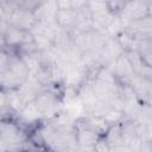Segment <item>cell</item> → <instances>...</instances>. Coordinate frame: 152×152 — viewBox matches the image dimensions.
Masks as SVG:
<instances>
[{
    "mask_svg": "<svg viewBox=\"0 0 152 152\" xmlns=\"http://www.w3.org/2000/svg\"><path fill=\"white\" fill-rule=\"evenodd\" d=\"M148 14H150L148 0H126L121 10L116 13V15L122 20L126 27L132 20L142 18Z\"/></svg>",
    "mask_w": 152,
    "mask_h": 152,
    "instance_id": "6da1fadb",
    "label": "cell"
},
{
    "mask_svg": "<svg viewBox=\"0 0 152 152\" xmlns=\"http://www.w3.org/2000/svg\"><path fill=\"white\" fill-rule=\"evenodd\" d=\"M4 40H5V45H8L11 48H18L24 44L31 43L32 34L27 30L10 25L4 34Z\"/></svg>",
    "mask_w": 152,
    "mask_h": 152,
    "instance_id": "7a4b0ae2",
    "label": "cell"
},
{
    "mask_svg": "<svg viewBox=\"0 0 152 152\" xmlns=\"http://www.w3.org/2000/svg\"><path fill=\"white\" fill-rule=\"evenodd\" d=\"M58 7L55 0H45L40 2L34 11L32 12L37 21L43 23H55L56 21V14H57Z\"/></svg>",
    "mask_w": 152,
    "mask_h": 152,
    "instance_id": "3957f363",
    "label": "cell"
},
{
    "mask_svg": "<svg viewBox=\"0 0 152 152\" xmlns=\"http://www.w3.org/2000/svg\"><path fill=\"white\" fill-rule=\"evenodd\" d=\"M107 68L112 71V74L115 76V78H121L122 81L125 78H127L131 74H133V69H132V65L127 58V55H126V51L119 56L114 62H112L109 65H107Z\"/></svg>",
    "mask_w": 152,
    "mask_h": 152,
    "instance_id": "277c9868",
    "label": "cell"
},
{
    "mask_svg": "<svg viewBox=\"0 0 152 152\" xmlns=\"http://www.w3.org/2000/svg\"><path fill=\"white\" fill-rule=\"evenodd\" d=\"M18 114H19L20 119L24 120L27 124L36 122V121H38V120H40L43 118L40 110L38 109L37 104L34 103V101H31V102L25 103L24 107L20 109V112Z\"/></svg>",
    "mask_w": 152,
    "mask_h": 152,
    "instance_id": "5b68a950",
    "label": "cell"
},
{
    "mask_svg": "<svg viewBox=\"0 0 152 152\" xmlns=\"http://www.w3.org/2000/svg\"><path fill=\"white\" fill-rule=\"evenodd\" d=\"M76 21V11L68 8V10H58L56 14V23L64 28H71Z\"/></svg>",
    "mask_w": 152,
    "mask_h": 152,
    "instance_id": "8992f818",
    "label": "cell"
},
{
    "mask_svg": "<svg viewBox=\"0 0 152 152\" xmlns=\"http://www.w3.org/2000/svg\"><path fill=\"white\" fill-rule=\"evenodd\" d=\"M102 118H103V119L112 126V125H114V124L121 122V120H122L125 116H124L122 110L116 109V108H110V109H109Z\"/></svg>",
    "mask_w": 152,
    "mask_h": 152,
    "instance_id": "52a82bcc",
    "label": "cell"
},
{
    "mask_svg": "<svg viewBox=\"0 0 152 152\" xmlns=\"http://www.w3.org/2000/svg\"><path fill=\"white\" fill-rule=\"evenodd\" d=\"M87 2L88 0H71V10H75V11L82 10L87 7Z\"/></svg>",
    "mask_w": 152,
    "mask_h": 152,
    "instance_id": "ba28073f",
    "label": "cell"
},
{
    "mask_svg": "<svg viewBox=\"0 0 152 152\" xmlns=\"http://www.w3.org/2000/svg\"><path fill=\"white\" fill-rule=\"evenodd\" d=\"M58 10H68L71 8V0H55Z\"/></svg>",
    "mask_w": 152,
    "mask_h": 152,
    "instance_id": "9c48e42d",
    "label": "cell"
},
{
    "mask_svg": "<svg viewBox=\"0 0 152 152\" xmlns=\"http://www.w3.org/2000/svg\"><path fill=\"white\" fill-rule=\"evenodd\" d=\"M6 106V90L0 88V107Z\"/></svg>",
    "mask_w": 152,
    "mask_h": 152,
    "instance_id": "30bf717a",
    "label": "cell"
},
{
    "mask_svg": "<svg viewBox=\"0 0 152 152\" xmlns=\"http://www.w3.org/2000/svg\"><path fill=\"white\" fill-rule=\"evenodd\" d=\"M25 0H6L7 4L10 5H13V6H20Z\"/></svg>",
    "mask_w": 152,
    "mask_h": 152,
    "instance_id": "8fae6325",
    "label": "cell"
},
{
    "mask_svg": "<svg viewBox=\"0 0 152 152\" xmlns=\"http://www.w3.org/2000/svg\"><path fill=\"white\" fill-rule=\"evenodd\" d=\"M4 108H5V107H0V121H1L2 118H4Z\"/></svg>",
    "mask_w": 152,
    "mask_h": 152,
    "instance_id": "7c38bea8",
    "label": "cell"
},
{
    "mask_svg": "<svg viewBox=\"0 0 152 152\" xmlns=\"http://www.w3.org/2000/svg\"><path fill=\"white\" fill-rule=\"evenodd\" d=\"M5 2H6V0H0V6H4Z\"/></svg>",
    "mask_w": 152,
    "mask_h": 152,
    "instance_id": "4fadbf2b",
    "label": "cell"
},
{
    "mask_svg": "<svg viewBox=\"0 0 152 152\" xmlns=\"http://www.w3.org/2000/svg\"><path fill=\"white\" fill-rule=\"evenodd\" d=\"M36 1H38V2L40 4V2H43V1H45V0H36Z\"/></svg>",
    "mask_w": 152,
    "mask_h": 152,
    "instance_id": "5bb4252c",
    "label": "cell"
}]
</instances>
